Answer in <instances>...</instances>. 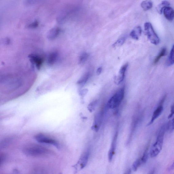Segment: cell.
<instances>
[{
    "instance_id": "6da1fadb",
    "label": "cell",
    "mask_w": 174,
    "mask_h": 174,
    "mask_svg": "<svg viewBox=\"0 0 174 174\" xmlns=\"http://www.w3.org/2000/svg\"><path fill=\"white\" fill-rule=\"evenodd\" d=\"M23 150L24 154L27 156L33 157H48L53 153L52 151L48 148L33 144L25 145Z\"/></svg>"
},
{
    "instance_id": "7a4b0ae2",
    "label": "cell",
    "mask_w": 174,
    "mask_h": 174,
    "mask_svg": "<svg viewBox=\"0 0 174 174\" xmlns=\"http://www.w3.org/2000/svg\"><path fill=\"white\" fill-rule=\"evenodd\" d=\"M165 132V126H164L161 128L157 135L156 141L151 148L150 153L151 157H156L162 150Z\"/></svg>"
},
{
    "instance_id": "3957f363",
    "label": "cell",
    "mask_w": 174,
    "mask_h": 174,
    "mask_svg": "<svg viewBox=\"0 0 174 174\" xmlns=\"http://www.w3.org/2000/svg\"><path fill=\"white\" fill-rule=\"evenodd\" d=\"M125 89L122 88L118 90L108 101L109 108L114 109L118 107L121 104L124 97Z\"/></svg>"
},
{
    "instance_id": "277c9868",
    "label": "cell",
    "mask_w": 174,
    "mask_h": 174,
    "mask_svg": "<svg viewBox=\"0 0 174 174\" xmlns=\"http://www.w3.org/2000/svg\"><path fill=\"white\" fill-rule=\"evenodd\" d=\"M144 27L145 33L150 42L155 45H158L160 42L159 37L154 31L151 24L149 22H146L145 24Z\"/></svg>"
},
{
    "instance_id": "5b68a950",
    "label": "cell",
    "mask_w": 174,
    "mask_h": 174,
    "mask_svg": "<svg viewBox=\"0 0 174 174\" xmlns=\"http://www.w3.org/2000/svg\"><path fill=\"white\" fill-rule=\"evenodd\" d=\"M34 138L39 143L52 145L58 149L60 147L58 141L51 136L43 133H40L36 135Z\"/></svg>"
},
{
    "instance_id": "8992f818",
    "label": "cell",
    "mask_w": 174,
    "mask_h": 174,
    "mask_svg": "<svg viewBox=\"0 0 174 174\" xmlns=\"http://www.w3.org/2000/svg\"><path fill=\"white\" fill-rule=\"evenodd\" d=\"M165 96L163 97L160 102L159 106H158L156 109L155 110L153 116H152L150 121L148 125H150L153 124L155 120L157 118H159V117L161 115V114H162L163 110V103L164 102V100H165Z\"/></svg>"
},
{
    "instance_id": "52a82bcc",
    "label": "cell",
    "mask_w": 174,
    "mask_h": 174,
    "mask_svg": "<svg viewBox=\"0 0 174 174\" xmlns=\"http://www.w3.org/2000/svg\"><path fill=\"white\" fill-rule=\"evenodd\" d=\"M28 57L29 58L30 61L33 64L36 66L37 69H40L42 66L43 62L44 59L42 57L37 55L32 54L30 55Z\"/></svg>"
},
{
    "instance_id": "ba28073f",
    "label": "cell",
    "mask_w": 174,
    "mask_h": 174,
    "mask_svg": "<svg viewBox=\"0 0 174 174\" xmlns=\"http://www.w3.org/2000/svg\"><path fill=\"white\" fill-rule=\"evenodd\" d=\"M89 156V153L88 152H87L82 155L75 166V168L77 169L78 167H79L80 169H83L87 165Z\"/></svg>"
},
{
    "instance_id": "9c48e42d",
    "label": "cell",
    "mask_w": 174,
    "mask_h": 174,
    "mask_svg": "<svg viewBox=\"0 0 174 174\" xmlns=\"http://www.w3.org/2000/svg\"><path fill=\"white\" fill-rule=\"evenodd\" d=\"M164 17L169 21H172L174 18V10L170 6L164 7L162 11Z\"/></svg>"
},
{
    "instance_id": "30bf717a",
    "label": "cell",
    "mask_w": 174,
    "mask_h": 174,
    "mask_svg": "<svg viewBox=\"0 0 174 174\" xmlns=\"http://www.w3.org/2000/svg\"><path fill=\"white\" fill-rule=\"evenodd\" d=\"M117 140V135H115L114 137L112 142L111 147L109 152L108 159L110 162H111L114 154L116 149Z\"/></svg>"
},
{
    "instance_id": "8fae6325",
    "label": "cell",
    "mask_w": 174,
    "mask_h": 174,
    "mask_svg": "<svg viewBox=\"0 0 174 174\" xmlns=\"http://www.w3.org/2000/svg\"><path fill=\"white\" fill-rule=\"evenodd\" d=\"M60 28L58 27H54L50 30L47 34V37L50 40L54 39L57 37L61 32Z\"/></svg>"
},
{
    "instance_id": "7c38bea8",
    "label": "cell",
    "mask_w": 174,
    "mask_h": 174,
    "mask_svg": "<svg viewBox=\"0 0 174 174\" xmlns=\"http://www.w3.org/2000/svg\"><path fill=\"white\" fill-rule=\"evenodd\" d=\"M142 33V29L140 26H137L130 33V36L132 39L138 40L140 38Z\"/></svg>"
},
{
    "instance_id": "4fadbf2b",
    "label": "cell",
    "mask_w": 174,
    "mask_h": 174,
    "mask_svg": "<svg viewBox=\"0 0 174 174\" xmlns=\"http://www.w3.org/2000/svg\"><path fill=\"white\" fill-rule=\"evenodd\" d=\"M128 63L123 65L120 69L118 79V83L120 84L124 80L125 73L128 67Z\"/></svg>"
},
{
    "instance_id": "5bb4252c",
    "label": "cell",
    "mask_w": 174,
    "mask_h": 174,
    "mask_svg": "<svg viewBox=\"0 0 174 174\" xmlns=\"http://www.w3.org/2000/svg\"><path fill=\"white\" fill-rule=\"evenodd\" d=\"M141 7L145 11L150 10L153 7V2L151 1H144L141 3Z\"/></svg>"
},
{
    "instance_id": "9a60e30c",
    "label": "cell",
    "mask_w": 174,
    "mask_h": 174,
    "mask_svg": "<svg viewBox=\"0 0 174 174\" xmlns=\"http://www.w3.org/2000/svg\"><path fill=\"white\" fill-rule=\"evenodd\" d=\"M167 53V49L166 47H163L161 49L159 53V54L156 57V58L154 60V64H156L159 61L160 59L162 57L165 56Z\"/></svg>"
},
{
    "instance_id": "2e32d148",
    "label": "cell",
    "mask_w": 174,
    "mask_h": 174,
    "mask_svg": "<svg viewBox=\"0 0 174 174\" xmlns=\"http://www.w3.org/2000/svg\"><path fill=\"white\" fill-rule=\"evenodd\" d=\"M58 57V54L56 52L50 53L48 56L47 62L50 65H53L56 61Z\"/></svg>"
},
{
    "instance_id": "e0dca14e",
    "label": "cell",
    "mask_w": 174,
    "mask_h": 174,
    "mask_svg": "<svg viewBox=\"0 0 174 174\" xmlns=\"http://www.w3.org/2000/svg\"><path fill=\"white\" fill-rule=\"evenodd\" d=\"M90 76V73L89 72H88L85 74L79 80L78 83L79 84H83L86 83L87 82L89 79Z\"/></svg>"
},
{
    "instance_id": "ac0fdd59",
    "label": "cell",
    "mask_w": 174,
    "mask_h": 174,
    "mask_svg": "<svg viewBox=\"0 0 174 174\" xmlns=\"http://www.w3.org/2000/svg\"><path fill=\"white\" fill-rule=\"evenodd\" d=\"M89 55L87 52L82 53L79 58V63L80 64H83L89 57Z\"/></svg>"
},
{
    "instance_id": "d6986e66",
    "label": "cell",
    "mask_w": 174,
    "mask_h": 174,
    "mask_svg": "<svg viewBox=\"0 0 174 174\" xmlns=\"http://www.w3.org/2000/svg\"><path fill=\"white\" fill-rule=\"evenodd\" d=\"M170 5V3L167 1H162L160 5L158 6V11L160 14H162V11L164 7L169 6Z\"/></svg>"
},
{
    "instance_id": "ffe728a7",
    "label": "cell",
    "mask_w": 174,
    "mask_h": 174,
    "mask_svg": "<svg viewBox=\"0 0 174 174\" xmlns=\"http://www.w3.org/2000/svg\"><path fill=\"white\" fill-rule=\"evenodd\" d=\"M168 63L169 65L174 64V44L172 47L170 53L168 58Z\"/></svg>"
},
{
    "instance_id": "44dd1931",
    "label": "cell",
    "mask_w": 174,
    "mask_h": 174,
    "mask_svg": "<svg viewBox=\"0 0 174 174\" xmlns=\"http://www.w3.org/2000/svg\"><path fill=\"white\" fill-rule=\"evenodd\" d=\"M142 164L141 158L138 159L134 162L132 165V169L134 172L137 171L138 168Z\"/></svg>"
},
{
    "instance_id": "7402d4cb",
    "label": "cell",
    "mask_w": 174,
    "mask_h": 174,
    "mask_svg": "<svg viewBox=\"0 0 174 174\" xmlns=\"http://www.w3.org/2000/svg\"><path fill=\"white\" fill-rule=\"evenodd\" d=\"M126 41L125 37H122L117 40L116 42L114 44L113 46L114 47L121 46L125 43Z\"/></svg>"
},
{
    "instance_id": "603a6c76",
    "label": "cell",
    "mask_w": 174,
    "mask_h": 174,
    "mask_svg": "<svg viewBox=\"0 0 174 174\" xmlns=\"http://www.w3.org/2000/svg\"><path fill=\"white\" fill-rule=\"evenodd\" d=\"M149 147H147L145 150L143 156L141 158L142 164H144L146 163L148 158Z\"/></svg>"
},
{
    "instance_id": "cb8c5ba5",
    "label": "cell",
    "mask_w": 174,
    "mask_h": 174,
    "mask_svg": "<svg viewBox=\"0 0 174 174\" xmlns=\"http://www.w3.org/2000/svg\"><path fill=\"white\" fill-rule=\"evenodd\" d=\"M167 128L170 132H172L174 130V117L169 122Z\"/></svg>"
},
{
    "instance_id": "d4e9b609",
    "label": "cell",
    "mask_w": 174,
    "mask_h": 174,
    "mask_svg": "<svg viewBox=\"0 0 174 174\" xmlns=\"http://www.w3.org/2000/svg\"><path fill=\"white\" fill-rule=\"evenodd\" d=\"M39 23L37 21H35L28 25V27L31 28H34L38 26Z\"/></svg>"
},
{
    "instance_id": "484cf974",
    "label": "cell",
    "mask_w": 174,
    "mask_h": 174,
    "mask_svg": "<svg viewBox=\"0 0 174 174\" xmlns=\"http://www.w3.org/2000/svg\"><path fill=\"white\" fill-rule=\"evenodd\" d=\"M6 159V156L4 153L1 154V163H4Z\"/></svg>"
},
{
    "instance_id": "4316f807",
    "label": "cell",
    "mask_w": 174,
    "mask_h": 174,
    "mask_svg": "<svg viewBox=\"0 0 174 174\" xmlns=\"http://www.w3.org/2000/svg\"><path fill=\"white\" fill-rule=\"evenodd\" d=\"M102 68L100 67L98 68L97 71V74L98 75H99L101 73L102 71Z\"/></svg>"
},
{
    "instance_id": "83f0119b",
    "label": "cell",
    "mask_w": 174,
    "mask_h": 174,
    "mask_svg": "<svg viewBox=\"0 0 174 174\" xmlns=\"http://www.w3.org/2000/svg\"><path fill=\"white\" fill-rule=\"evenodd\" d=\"M169 170L170 171L174 170V161L173 164H172V165L171 166H170V167H169Z\"/></svg>"
},
{
    "instance_id": "f1b7e54d",
    "label": "cell",
    "mask_w": 174,
    "mask_h": 174,
    "mask_svg": "<svg viewBox=\"0 0 174 174\" xmlns=\"http://www.w3.org/2000/svg\"><path fill=\"white\" fill-rule=\"evenodd\" d=\"M132 170L131 168L129 169L124 174H131Z\"/></svg>"
},
{
    "instance_id": "f546056e",
    "label": "cell",
    "mask_w": 174,
    "mask_h": 174,
    "mask_svg": "<svg viewBox=\"0 0 174 174\" xmlns=\"http://www.w3.org/2000/svg\"><path fill=\"white\" fill-rule=\"evenodd\" d=\"M41 172V171H40ZM37 172V174H44V173H43V172Z\"/></svg>"
},
{
    "instance_id": "4dcf8cb0",
    "label": "cell",
    "mask_w": 174,
    "mask_h": 174,
    "mask_svg": "<svg viewBox=\"0 0 174 174\" xmlns=\"http://www.w3.org/2000/svg\"><path fill=\"white\" fill-rule=\"evenodd\" d=\"M150 174H154V171H153V172H152Z\"/></svg>"
}]
</instances>
